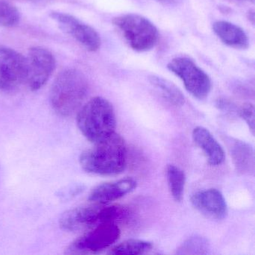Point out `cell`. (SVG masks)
Listing matches in <instances>:
<instances>
[{
	"mask_svg": "<svg viewBox=\"0 0 255 255\" xmlns=\"http://www.w3.org/2000/svg\"><path fill=\"white\" fill-rule=\"evenodd\" d=\"M192 138L203 150L210 165L218 166L223 163L225 159V150L207 128L196 127L192 131Z\"/></svg>",
	"mask_w": 255,
	"mask_h": 255,
	"instance_id": "13",
	"label": "cell"
},
{
	"mask_svg": "<svg viewBox=\"0 0 255 255\" xmlns=\"http://www.w3.org/2000/svg\"><path fill=\"white\" fill-rule=\"evenodd\" d=\"M153 249L150 242L141 240H128L116 245L108 254L113 255H138L147 253Z\"/></svg>",
	"mask_w": 255,
	"mask_h": 255,
	"instance_id": "18",
	"label": "cell"
},
{
	"mask_svg": "<svg viewBox=\"0 0 255 255\" xmlns=\"http://www.w3.org/2000/svg\"><path fill=\"white\" fill-rule=\"evenodd\" d=\"M104 204L92 203L67 210L59 219V225L68 232H79L91 229L101 223Z\"/></svg>",
	"mask_w": 255,
	"mask_h": 255,
	"instance_id": "10",
	"label": "cell"
},
{
	"mask_svg": "<svg viewBox=\"0 0 255 255\" xmlns=\"http://www.w3.org/2000/svg\"><path fill=\"white\" fill-rule=\"evenodd\" d=\"M50 16L59 24L61 29L75 38L86 50L91 52L99 50L101 36L93 27L66 13L53 11Z\"/></svg>",
	"mask_w": 255,
	"mask_h": 255,
	"instance_id": "9",
	"label": "cell"
},
{
	"mask_svg": "<svg viewBox=\"0 0 255 255\" xmlns=\"http://www.w3.org/2000/svg\"><path fill=\"white\" fill-rule=\"evenodd\" d=\"M213 30L216 36L229 47L240 50H246L249 47L247 35L237 25L225 20H218L213 23Z\"/></svg>",
	"mask_w": 255,
	"mask_h": 255,
	"instance_id": "15",
	"label": "cell"
},
{
	"mask_svg": "<svg viewBox=\"0 0 255 255\" xmlns=\"http://www.w3.org/2000/svg\"><path fill=\"white\" fill-rule=\"evenodd\" d=\"M167 68L181 80L187 92L194 98L204 100L210 95L212 89L210 77L190 58H174L168 62Z\"/></svg>",
	"mask_w": 255,
	"mask_h": 255,
	"instance_id": "6",
	"label": "cell"
},
{
	"mask_svg": "<svg viewBox=\"0 0 255 255\" xmlns=\"http://www.w3.org/2000/svg\"><path fill=\"white\" fill-rule=\"evenodd\" d=\"M88 93V83L83 73L66 69L56 77L51 86L50 101L56 114L70 117L78 111Z\"/></svg>",
	"mask_w": 255,
	"mask_h": 255,
	"instance_id": "3",
	"label": "cell"
},
{
	"mask_svg": "<svg viewBox=\"0 0 255 255\" xmlns=\"http://www.w3.org/2000/svg\"><path fill=\"white\" fill-rule=\"evenodd\" d=\"M77 123L83 135L93 144L107 139L116 132L117 122L111 103L95 97L78 110Z\"/></svg>",
	"mask_w": 255,
	"mask_h": 255,
	"instance_id": "2",
	"label": "cell"
},
{
	"mask_svg": "<svg viewBox=\"0 0 255 255\" xmlns=\"http://www.w3.org/2000/svg\"><path fill=\"white\" fill-rule=\"evenodd\" d=\"M128 150L122 135L115 132L111 136L84 150L80 163L86 172L97 175L111 176L122 174L127 167Z\"/></svg>",
	"mask_w": 255,
	"mask_h": 255,
	"instance_id": "1",
	"label": "cell"
},
{
	"mask_svg": "<svg viewBox=\"0 0 255 255\" xmlns=\"http://www.w3.org/2000/svg\"><path fill=\"white\" fill-rule=\"evenodd\" d=\"M121 236V230L115 222L95 225L74 240L66 249L68 255L98 254L111 247Z\"/></svg>",
	"mask_w": 255,
	"mask_h": 255,
	"instance_id": "5",
	"label": "cell"
},
{
	"mask_svg": "<svg viewBox=\"0 0 255 255\" xmlns=\"http://www.w3.org/2000/svg\"><path fill=\"white\" fill-rule=\"evenodd\" d=\"M248 18L252 22V24H255V11H249V13H248Z\"/></svg>",
	"mask_w": 255,
	"mask_h": 255,
	"instance_id": "22",
	"label": "cell"
},
{
	"mask_svg": "<svg viewBox=\"0 0 255 255\" xmlns=\"http://www.w3.org/2000/svg\"><path fill=\"white\" fill-rule=\"evenodd\" d=\"M25 83L32 92L39 90L48 81L56 68V59L51 52L41 47H32L25 57Z\"/></svg>",
	"mask_w": 255,
	"mask_h": 255,
	"instance_id": "7",
	"label": "cell"
},
{
	"mask_svg": "<svg viewBox=\"0 0 255 255\" xmlns=\"http://www.w3.org/2000/svg\"><path fill=\"white\" fill-rule=\"evenodd\" d=\"M192 206L206 217L222 220L228 216V208L223 194L217 189H204L191 197Z\"/></svg>",
	"mask_w": 255,
	"mask_h": 255,
	"instance_id": "11",
	"label": "cell"
},
{
	"mask_svg": "<svg viewBox=\"0 0 255 255\" xmlns=\"http://www.w3.org/2000/svg\"><path fill=\"white\" fill-rule=\"evenodd\" d=\"M240 117L249 127L252 135L255 134V107L251 103L243 104L239 110Z\"/></svg>",
	"mask_w": 255,
	"mask_h": 255,
	"instance_id": "21",
	"label": "cell"
},
{
	"mask_svg": "<svg viewBox=\"0 0 255 255\" xmlns=\"http://www.w3.org/2000/svg\"><path fill=\"white\" fill-rule=\"evenodd\" d=\"M210 250V243L202 236L194 235L185 240L177 249V255H207Z\"/></svg>",
	"mask_w": 255,
	"mask_h": 255,
	"instance_id": "19",
	"label": "cell"
},
{
	"mask_svg": "<svg viewBox=\"0 0 255 255\" xmlns=\"http://www.w3.org/2000/svg\"><path fill=\"white\" fill-rule=\"evenodd\" d=\"M150 83L160 92L162 96L168 102L175 107H181L184 104V95L181 91L166 79L159 76L152 75L149 77Z\"/></svg>",
	"mask_w": 255,
	"mask_h": 255,
	"instance_id": "16",
	"label": "cell"
},
{
	"mask_svg": "<svg viewBox=\"0 0 255 255\" xmlns=\"http://www.w3.org/2000/svg\"><path fill=\"white\" fill-rule=\"evenodd\" d=\"M25 57L9 47L0 46V90L10 91L25 82Z\"/></svg>",
	"mask_w": 255,
	"mask_h": 255,
	"instance_id": "8",
	"label": "cell"
},
{
	"mask_svg": "<svg viewBox=\"0 0 255 255\" xmlns=\"http://www.w3.org/2000/svg\"><path fill=\"white\" fill-rule=\"evenodd\" d=\"M18 10L9 2L0 0V26L13 27L20 22Z\"/></svg>",
	"mask_w": 255,
	"mask_h": 255,
	"instance_id": "20",
	"label": "cell"
},
{
	"mask_svg": "<svg viewBox=\"0 0 255 255\" xmlns=\"http://www.w3.org/2000/svg\"><path fill=\"white\" fill-rule=\"evenodd\" d=\"M113 24L129 47L135 51H149L157 44V28L143 16L137 14H122L113 18Z\"/></svg>",
	"mask_w": 255,
	"mask_h": 255,
	"instance_id": "4",
	"label": "cell"
},
{
	"mask_svg": "<svg viewBox=\"0 0 255 255\" xmlns=\"http://www.w3.org/2000/svg\"><path fill=\"white\" fill-rule=\"evenodd\" d=\"M136 187L137 181L132 177L107 182L95 186L89 193L88 199L90 202L104 205L123 198Z\"/></svg>",
	"mask_w": 255,
	"mask_h": 255,
	"instance_id": "12",
	"label": "cell"
},
{
	"mask_svg": "<svg viewBox=\"0 0 255 255\" xmlns=\"http://www.w3.org/2000/svg\"><path fill=\"white\" fill-rule=\"evenodd\" d=\"M233 163L241 174L251 175L255 172V151L251 144L238 139H231L228 145Z\"/></svg>",
	"mask_w": 255,
	"mask_h": 255,
	"instance_id": "14",
	"label": "cell"
},
{
	"mask_svg": "<svg viewBox=\"0 0 255 255\" xmlns=\"http://www.w3.org/2000/svg\"><path fill=\"white\" fill-rule=\"evenodd\" d=\"M166 178L168 188L173 199L176 202L183 200L186 185V174L184 171L175 165H168L166 168Z\"/></svg>",
	"mask_w": 255,
	"mask_h": 255,
	"instance_id": "17",
	"label": "cell"
}]
</instances>
